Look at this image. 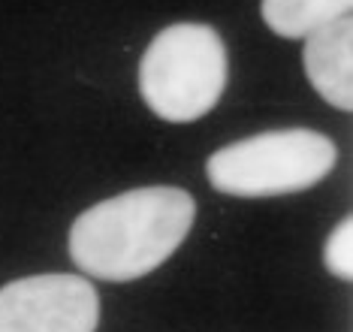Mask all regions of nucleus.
Here are the masks:
<instances>
[{
	"instance_id": "1",
	"label": "nucleus",
	"mask_w": 353,
	"mask_h": 332,
	"mask_svg": "<svg viewBox=\"0 0 353 332\" xmlns=\"http://www.w3.org/2000/svg\"><path fill=\"white\" fill-rule=\"evenodd\" d=\"M196 217L184 188L151 184L85 208L70 226V257L91 278L136 281L179 251Z\"/></svg>"
},
{
	"instance_id": "2",
	"label": "nucleus",
	"mask_w": 353,
	"mask_h": 332,
	"mask_svg": "<svg viewBox=\"0 0 353 332\" xmlns=\"http://www.w3.org/2000/svg\"><path fill=\"white\" fill-rule=\"evenodd\" d=\"M230 79L227 46L212 24L181 21L151 39L139 61L142 100L157 118L190 124L218 106Z\"/></svg>"
},
{
	"instance_id": "3",
	"label": "nucleus",
	"mask_w": 353,
	"mask_h": 332,
	"mask_svg": "<svg viewBox=\"0 0 353 332\" xmlns=\"http://www.w3.org/2000/svg\"><path fill=\"white\" fill-rule=\"evenodd\" d=\"M339 164V148L320 130L293 127L230 142L205 160L214 191L230 197H284L320 184Z\"/></svg>"
},
{
	"instance_id": "4",
	"label": "nucleus",
	"mask_w": 353,
	"mask_h": 332,
	"mask_svg": "<svg viewBox=\"0 0 353 332\" xmlns=\"http://www.w3.org/2000/svg\"><path fill=\"white\" fill-rule=\"evenodd\" d=\"M100 296L82 275H30L0 287V332H94Z\"/></svg>"
},
{
	"instance_id": "5",
	"label": "nucleus",
	"mask_w": 353,
	"mask_h": 332,
	"mask_svg": "<svg viewBox=\"0 0 353 332\" xmlns=\"http://www.w3.org/2000/svg\"><path fill=\"white\" fill-rule=\"evenodd\" d=\"M302 67L311 88L329 106L350 112L353 109V19H341L317 28L305 37Z\"/></svg>"
},
{
	"instance_id": "6",
	"label": "nucleus",
	"mask_w": 353,
	"mask_h": 332,
	"mask_svg": "<svg viewBox=\"0 0 353 332\" xmlns=\"http://www.w3.org/2000/svg\"><path fill=\"white\" fill-rule=\"evenodd\" d=\"M353 0H263L260 12L269 30L287 39H305L317 28L350 15Z\"/></svg>"
},
{
	"instance_id": "7",
	"label": "nucleus",
	"mask_w": 353,
	"mask_h": 332,
	"mask_svg": "<svg viewBox=\"0 0 353 332\" xmlns=\"http://www.w3.org/2000/svg\"><path fill=\"white\" fill-rule=\"evenodd\" d=\"M323 263L335 278H341V281L353 278V217L350 215L329 233V239L323 245Z\"/></svg>"
}]
</instances>
